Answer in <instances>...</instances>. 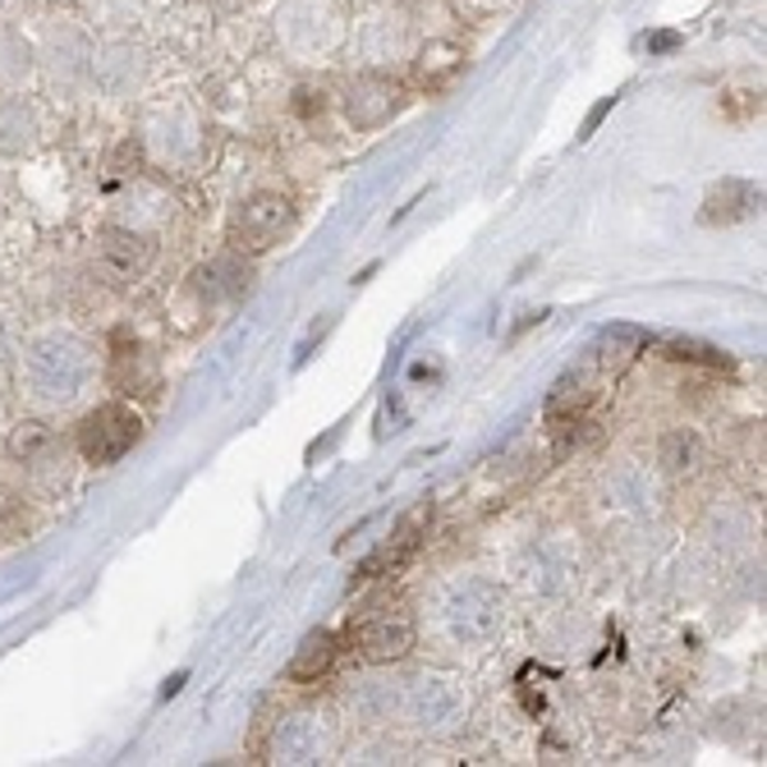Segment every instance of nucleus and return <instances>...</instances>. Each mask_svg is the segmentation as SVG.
Instances as JSON below:
<instances>
[{"mask_svg": "<svg viewBox=\"0 0 767 767\" xmlns=\"http://www.w3.org/2000/svg\"><path fill=\"white\" fill-rule=\"evenodd\" d=\"M354 708H359L363 717H373V722H386L395 708H401V690L386 685V681H367V685H359V694H354Z\"/></svg>", "mask_w": 767, "mask_h": 767, "instance_id": "14", "label": "nucleus"}, {"mask_svg": "<svg viewBox=\"0 0 767 767\" xmlns=\"http://www.w3.org/2000/svg\"><path fill=\"white\" fill-rule=\"evenodd\" d=\"M46 446H51V427H42V423H19L10 433V455L23 459V465L28 459H38Z\"/></svg>", "mask_w": 767, "mask_h": 767, "instance_id": "17", "label": "nucleus"}, {"mask_svg": "<svg viewBox=\"0 0 767 767\" xmlns=\"http://www.w3.org/2000/svg\"><path fill=\"white\" fill-rule=\"evenodd\" d=\"M335 634L331 630H318V634H309L299 643V653L290 657V681H318V676H327V671L335 666Z\"/></svg>", "mask_w": 767, "mask_h": 767, "instance_id": "12", "label": "nucleus"}, {"mask_svg": "<svg viewBox=\"0 0 767 767\" xmlns=\"http://www.w3.org/2000/svg\"><path fill=\"white\" fill-rule=\"evenodd\" d=\"M401 713L423 730H450L465 717V698H459L455 685H446L437 676H418L401 690Z\"/></svg>", "mask_w": 767, "mask_h": 767, "instance_id": "6", "label": "nucleus"}, {"mask_svg": "<svg viewBox=\"0 0 767 767\" xmlns=\"http://www.w3.org/2000/svg\"><path fill=\"white\" fill-rule=\"evenodd\" d=\"M19 373L38 405H74L97 373V354L74 331H42L23 345Z\"/></svg>", "mask_w": 767, "mask_h": 767, "instance_id": "1", "label": "nucleus"}, {"mask_svg": "<svg viewBox=\"0 0 767 767\" xmlns=\"http://www.w3.org/2000/svg\"><path fill=\"white\" fill-rule=\"evenodd\" d=\"M354 643L367 662H401L414 649V616L405 607H373L359 616Z\"/></svg>", "mask_w": 767, "mask_h": 767, "instance_id": "5", "label": "nucleus"}, {"mask_svg": "<svg viewBox=\"0 0 767 767\" xmlns=\"http://www.w3.org/2000/svg\"><path fill=\"white\" fill-rule=\"evenodd\" d=\"M391 106H395V92L382 87V83H359L350 92V120H354V125H363V129L367 125H382Z\"/></svg>", "mask_w": 767, "mask_h": 767, "instance_id": "13", "label": "nucleus"}, {"mask_svg": "<svg viewBox=\"0 0 767 767\" xmlns=\"http://www.w3.org/2000/svg\"><path fill=\"white\" fill-rule=\"evenodd\" d=\"M331 745V735L322 726V717L313 713H294L276 726V740H271V754L281 763H318Z\"/></svg>", "mask_w": 767, "mask_h": 767, "instance_id": "7", "label": "nucleus"}, {"mask_svg": "<svg viewBox=\"0 0 767 767\" xmlns=\"http://www.w3.org/2000/svg\"><path fill=\"white\" fill-rule=\"evenodd\" d=\"M676 46V33H662V38H653V51H671Z\"/></svg>", "mask_w": 767, "mask_h": 767, "instance_id": "18", "label": "nucleus"}, {"mask_svg": "<svg viewBox=\"0 0 767 767\" xmlns=\"http://www.w3.org/2000/svg\"><path fill=\"white\" fill-rule=\"evenodd\" d=\"M589 401H593V386H589V377H566L557 391H551L547 414H551V418H570V423H574V414L584 410Z\"/></svg>", "mask_w": 767, "mask_h": 767, "instance_id": "15", "label": "nucleus"}, {"mask_svg": "<svg viewBox=\"0 0 767 767\" xmlns=\"http://www.w3.org/2000/svg\"><path fill=\"white\" fill-rule=\"evenodd\" d=\"M506 625V593L493 579H469L446 598V630L459 643H493Z\"/></svg>", "mask_w": 767, "mask_h": 767, "instance_id": "2", "label": "nucleus"}, {"mask_svg": "<svg viewBox=\"0 0 767 767\" xmlns=\"http://www.w3.org/2000/svg\"><path fill=\"white\" fill-rule=\"evenodd\" d=\"M290 226H294V203L286 194H276V189H262V194L239 203L235 221H230V239H235L239 253H262Z\"/></svg>", "mask_w": 767, "mask_h": 767, "instance_id": "4", "label": "nucleus"}, {"mask_svg": "<svg viewBox=\"0 0 767 767\" xmlns=\"http://www.w3.org/2000/svg\"><path fill=\"white\" fill-rule=\"evenodd\" d=\"M157 258V243H152L143 230H129V226H111L102 230V262L115 271V276H143Z\"/></svg>", "mask_w": 767, "mask_h": 767, "instance_id": "9", "label": "nucleus"}, {"mask_svg": "<svg viewBox=\"0 0 767 767\" xmlns=\"http://www.w3.org/2000/svg\"><path fill=\"white\" fill-rule=\"evenodd\" d=\"M138 437H143V418L120 401L97 405L79 423V450L87 465H115L138 446Z\"/></svg>", "mask_w": 767, "mask_h": 767, "instance_id": "3", "label": "nucleus"}, {"mask_svg": "<svg viewBox=\"0 0 767 767\" xmlns=\"http://www.w3.org/2000/svg\"><path fill=\"white\" fill-rule=\"evenodd\" d=\"M194 281H198V294H203V299H239V294H249L253 271L243 267L239 258H221V262L203 267Z\"/></svg>", "mask_w": 767, "mask_h": 767, "instance_id": "11", "label": "nucleus"}, {"mask_svg": "<svg viewBox=\"0 0 767 767\" xmlns=\"http://www.w3.org/2000/svg\"><path fill=\"white\" fill-rule=\"evenodd\" d=\"M758 207H763V189H754V184H745V179H726L722 189L708 194L703 221H708V226H730V221L754 217Z\"/></svg>", "mask_w": 767, "mask_h": 767, "instance_id": "10", "label": "nucleus"}, {"mask_svg": "<svg viewBox=\"0 0 767 767\" xmlns=\"http://www.w3.org/2000/svg\"><path fill=\"white\" fill-rule=\"evenodd\" d=\"M433 525V506H418L414 515H405L401 519V529L391 533V542L377 551V557H367L363 566H359V579H373V574H391V570H401L414 551H418V542H423V529Z\"/></svg>", "mask_w": 767, "mask_h": 767, "instance_id": "8", "label": "nucleus"}, {"mask_svg": "<svg viewBox=\"0 0 767 767\" xmlns=\"http://www.w3.org/2000/svg\"><path fill=\"white\" fill-rule=\"evenodd\" d=\"M694 455H698V442H694V433H685V427H671V433L662 437V446H657L662 469H671V474L694 469Z\"/></svg>", "mask_w": 767, "mask_h": 767, "instance_id": "16", "label": "nucleus"}]
</instances>
